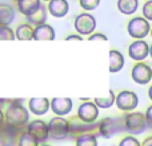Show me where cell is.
I'll use <instances>...</instances> for the list:
<instances>
[{
  "label": "cell",
  "instance_id": "obj_1",
  "mask_svg": "<svg viewBox=\"0 0 152 146\" xmlns=\"http://www.w3.org/2000/svg\"><path fill=\"white\" fill-rule=\"evenodd\" d=\"M4 119H5V125L11 126L13 129L21 130L24 126L28 125L29 121V113L26 107L21 105V101H12L10 102L7 110L4 113Z\"/></svg>",
  "mask_w": 152,
  "mask_h": 146
},
{
  "label": "cell",
  "instance_id": "obj_2",
  "mask_svg": "<svg viewBox=\"0 0 152 146\" xmlns=\"http://www.w3.org/2000/svg\"><path fill=\"white\" fill-rule=\"evenodd\" d=\"M121 118H123L124 131H127L129 136H139V134L144 133L148 129L147 123H145L144 114H142L139 111L126 113Z\"/></svg>",
  "mask_w": 152,
  "mask_h": 146
},
{
  "label": "cell",
  "instance_id": "obj_3",
  "mask_svg": "<svg viewBox=\"0 0 152 146\" xmlns=\"http://www.w3.org/2000/svg\"><path fill=\"white\" fill-rule=\"evenodd\" d=\"M119 131H124L123 128V118L118 117H107L97 122V137L103 138H111Z\"/></svg>",
  "mask_w": 152,
  "mask_h": 146
},
{
  "label": "cell",
  "instance_id": "obj_4",
  "mask_svg": "<svg viewBox=\"0 0 152 146\" xmlns=\"http://www.w3.org/2000/svg\"><path fill=\"white\" fill-rule=\"evenodd\" d=\"M151 31V24L142 16L132 18L127 24V32L131 38L136 40H143L145 36H148Z\"/></svg>",
  "mask_w": 152,
  "mask_h": 146
},
{
  "label": "cell",
  "instance_id": "obj_5",
  "mask_svg": "<svg viewBox=\"0 0 152 146\" xmlns=\"http://www.w3.org/2000/svg\"><path fill=\"white\" fill-rule=\"evenodd\" d=\"M48 126V138L63 141L68 138V121L64 119L63 117H53L47 123Z\"/></svg>",
  "mask_w": 152,
  "mask_h": 146
},
{
  "label": "cell",
  "instance_id": "obj_6",
  "mask_svg": "<svg viewBox=\"0 0 152 146\" xmlns=\"http://www.w3.org/2000/svg\"><path fill=\"white\" fill-rule=\"evenodd\" d=\"M115 103L119 110L124 113H131L139 105V98H137L136 93L129 90H123L115 97Z\"/></svg>",
  "mask_w": 152,
  "mask_h": 146
},
{
  "label": "cell",
  "instance_id": "obj_7",
  "mask_svg": "<svg viewBox=\"0 0 152 146\" xmlns=\"http://www.w3.org/2000/svg\"><path fill=\"white\" fill-rule=\"evenodd\" d=\"M68 137H76L81 136V134H94L97 137V122L95 123H84L77 118H71L68 121Z\"/></svg>",
  "mask_w": 152,
  "mask_h": 146
},
{
  "label": "cell",
  "instance_id": "obj_8",
  "mask_svg": "<svg viewBox=\"0 0 152 146\" xmlns=\"http://www.w3.org/2000/svg\"><path fill=\"white\" fill-rule=\"evenodd\" d=\"M74 27L80 36L81 35H91L96 28V19L94 15L88 12L79 13L75 18Z\"/></svg>",
  "mask_w": 152,
  "mask_h": 146
},
{
  "label": "cell",
  "instance_id": "obj_9",
  "mask_svg": "<svg viewBox=\"0 0 152 146\" xmlns=\"http://www.w3.org/2000/svg\"><path fill=\"white\" fill-rule=\"evenodd\" d=\"M131 78L137 85H148L152 79V69L144 62H137L131 70Z\"/></svg>",
  "mask_w": 152,
  "mask_h": 146
},
{
  "label": "cell",
  "instance_id": "obj_10",
  "mask_svg": "<svg viewBox=\"0 0 152 146\" xmlns=\"http://www.w3.org/2000/svg\"><path fill=\"white\" fill-rule=\"evenodd\" d=\"M77 119H80L84 123H95L99 118V109L95 106L94 102L84 101L77 107Z\"/></svg>",
  "mask_w": 152,
  "mask_h": 146
},
{
  "label": "cell",
  "instance_id": "obj_11",
  "mask_svg": "<svg viewBox=\"0 0 152 146\" xmlns=\"http://www.w3.org/2000/svg\"><path fill=\"white\" fill-rule=\"evenodd\" d=\"M26 131L28 134H31L39 144L45 142L48 139V126L42 119H35V121L28 122Z\"/></svg>",
  "mask_w": 152,
  "mask_h": 146
},
{
  "label": "cell",
  "instance_id": "obj_12",
  "mask_svg": "<svg viewBox=\"0 0 152 146\" xmlns=\"http://www.w3.org/2000/svg\"><path fill=\"white\" fill-rule=\"evenodd\" d=\"M128 55L135 62H143L150 55V44L144 40H135L128 47Z\"/></svg>",
  "mask_w": 152,
  "mask_h": 146
},
{
  "label": "cell",
  "instance_id": "obj_13",
  "mask_svg": "<svg viewBox=\"0 0 152 146\" xmlns=\"http://www.w3.org/2000/svg\"><path fill=\"white\" fill-rule=\"evenodd\" d=\"M74 106V102L69 98H53L50 102V109L53 111L56 117H64L69 114Z\"/></svg>",
  "mask_w": 152,
  "mask_h": 146
},
{
  "label": "cell",
  "instance_id": "obj_14",
  "mask_svg": "<svg viewBox=\"0 0 152 146\" xmlns=\"http://www.w3.org/2000/svg\"><path fill=\"white\" fill-rule=\"evenodd\" d=\"M21 130L13 129L8 125H4L0 129V146H15L16 139Z\"/></svg>",
  "mask_w": 152,
  "mask_h": 146
},
{
  "label": "cell",
  "instance_id": "obj_15",
  "mask_svg": "<svg viewBox=\"0 0 152 146\" xmlns=\"http://www.w3.org/2000/svg\"><path fill=\"white\" fill-rule=\"evenodd\" d=\"M69 4L67 0H51L47 4L48 13L53 16V18H64L68 13Z\"/></svg>",
  "mask_w": 152,
  "mask_h": 146
},
{
  "label": "cell",
  "instance_id": "obj_16",
  "mask_svg": "<svg viewBox=\"0 0 152 146\" xmlns=\"http://www.w3.org/2000/svg\"><path fill=\"white\" fill-rule=\"evenodd\" d=\"M108 59H110L108 70H110L111 74L119 72L124 67V56H123V54H121L120 51L111 50L110 52H108Z\"/></svg>",
  "mask_w": 152,
  "mask_h": 146
},
{
  "label": "cell",
  "instance_id": "obj_17",
  "mask_svg": "<svg viewBox=\"0 0 152 146\" xmlns=\"http://www.w3.org/2000/svg\"><path fill=\"white\" fill-rule=\"evenodd\" d=\"M28 107L35 115H44L50 110V101L47 98H31Z\"/></svg>",
  "mask_w": 152,
  "mask_h": 146
},
{
  "label": "cell",
  "instance_id": "obj_18",
  "mask_svg": "<svg viewBox=\"0 0 152 146\" xmlns=\"http://www.w3.org/2000/svg\"><path fill=\"white\" fill-rule=\"evenodd\" d=\"M35 40H53L55 39V29L50 24H42L34 28V36Z\"/></svg>",
  "mask_w": 152,
  "mask_h": 146
},
{
  "label": "cell",
  "instance_id": "obj_19",
  "mask_svg": "<svg viewBox=\"0 0 152 146\" xmlns=\"http://www.w3.org/2000/svg\"><path fill=\"white\" fill-rule=\"evenodd\" d=\"M47 16H48V11H47V7L44 4H42L39 7V10L35 11L32 15L27 16V23L29 26H34V27H37V26H42V24H45L47 21Z\"/></svg>",
  "mask_w": 152,
  "mask_h": 146
},
{
  "label": "cell",
  "instance_id": "obj_20",
  "mask_svg": "<svg viewBox=\"0 0 152 146\" xmlns=\"http://www.w3.org/2000/svg\"><path fill=\"white\" fill-rule=\"evenodd\" d=\"M18 5V10L20 13H23L24 16H29L35 12V11L39 10V7L42 5V1L40 0H19L16 3Z\"/></svg>",
  "mask_w": 152,
  "mask_h": 146
},
{
  "label": "cell",
  "instance_id": "obj_21",
  "mask_svg": "<svg viewBox=\"0 0 152 146\" xmlns=\"http://www.w3.org/2000/svg\"><path fill=\"white\" fill-rule=\"evenodd\" d=\"M15 20V10L10 4H0V26H7Z\"/></svg>",
  "mask_w": 152,
  "mask_h": 146
},
{
  "label": "cell",
  "instance_id": "obj_22",
  "mask_svg": "<svg viewBox=\"0 0 152 146\" xmlns=\"http://www.w3.org/2000/svg\"><path fill=\"white\" fill-rule=\"evenodd\" d=\"M139 7V0H118V10L123 15H132Z\"/></svg>",
  "mask_w": 152,
  "mask_h": 146
},
{
  "label": "cell",
  "instance_id": "obj_23",
  "mask_svg": "<svg viewBox=\"0 0 152 146\" xmlns=\"http://www.w3.org/2000/svg\"><path fill=\"white\" fill-rule=\"evenodd\" d=\"M15 38L19 40H31L34 36V27L29 24H20L15 29Z\"/></svg>",
  "mask_w": 152,
  "mask_h": 146
},
{
  "label": "cell",
  "instance_id": "obj_24",
  "mask_svg": "<svg viewBox=\"0 0 152 146\" xmlns=\"http://www.w3.org/2000/svg\"><path fill=\"white\" fill-rule=\"evenodd\" d=\"M94 103L97 109H110L113 103H115V94L112 90L108 91V95L104 98H95Z\"/></svg>",
  "mask_w": 152,
  "mask_h": 146
},
{
  "label": "cell",
  "instance_id": "obj_25",
  "mask_svg": "<svg viewBox=\"0 0 152 146\" xmlns=\"http://www.w3.org/2000/svg\"><path fill=\"white\" fill-rule=\"evenodd\" d=\"M75 146H97V137L94 134H81L76 137Z\"/></svg>",
  "mask_w": 152,
  "mask_h": 146
},
{
  "label": "cell",
  "instance_id": "obj_26",
  "mask_svg": "<svg viewBox=\"0 0 152 146\" xmlns=\"http://www.w3.org/2000/svg\"><path fill=\"white\" fill-rule=\"evenodd\" d=\"M40 144L27 131H21L16 139V146H39Z\"/></svg>",
  "mask_w": 152,
  "mask_h": 146
},
{
  "label": "cell",
  "instance_id": "obj_27",
  "mask_svg": "<svg viewBox=\"0 0 152 146\" xmlns=\"http://www.w3.org/2000/svg\"><path fill=\"white\" fill-rule=\"evenodd\" d=\"M79 4L84 11H94L99 7L100 0H79Z\"/></svg>",
  "mask_w": 152,
  "mask_h": 146
},
{
  "label": "cell",
  "instance_id": "obj_28",
  "mask_svg": "<svg viewBox=\"0 0 152 146\" xmlns=\"http://www.w3.org/2000/svg\"><path fill=\"white\" fill-rule=\"evenodd\" d=\"M15 34L7 26H0V40H13Z\"/></svg>",
  "mask_w": 152,
  "mask_h": 146
},
{
  "label": "cell",
  "instance_id": "obj_29",
  "mask_svg": "<svg viewBox=\"0 0 152 146\" xmlns=\"http://www.w3.org/2000/svg\"><path fill=\"white\" fill-rule=\"evenodd\" d=\"M119 146H140V142L134 136H126L119 142Z\"/></svg>",
  "mask_w": 152,
  "mask_h": 146
},
{
  "label": "cell",
  "instance_id": "obj_30",
  "mask_svg": "<svg viewBox=\"0 0 152 146\" xmlns=\"http://www.w3.org/2000/svg\"><path fill=\"white\" fill-rule=\"evenodd\" d=\"M142 18H144L147 21L152 20V0L144 3V5H143V16Z\"/></svg>",
  "mask_w": 152,
  "mask_h": 146
},
{
  "label": "cell",
  "instance_id": "obj_31",
  "mask_svg": "<svg viewBox=\"0 0 152 146\" xmlns=\"http://www.w3.org/2000/svg\"><path fill=\"white\" fill-rule=\"evenodd\" d=\"M144 118H145V123H147V128L148 129H152V106H150L147 109V113L144 114Z\"/></svg>",
  "mask_w": 152,
  "mask_h": 146
},
{
  "label": "cell",
  "instance_id": "obj_32",
  "mask_svg": "<svg viewBox=\"0 0 152 146\" xmlns=\"http://www.w3.org/2000/svg\"><path fill=\"white\" fill-rule=\"evenodd\" d=\"M88 40H102V42H107V36H105L104 34H102V32H97V34H94L91 35V36L88 38Z\"/></svg>",
  "mask_w": 152,
  "mask_h": 146
},
{
  "label": "cell",
  "instance_id": "obj_33",
  "mask_svg": "<svg viewBox=\"0 0 152 146\" xmlns=\"http://www.w3.org/2000/svg\"><path fill=\"white\" fill-rule=\"evenodd\" d=\"M83 39V36H80V35H69V36L66 38V40H81Z\"/></svg>",
  "mask_w": 152,
  "mask_h": 146
},
{
  "label": "cell",
  "instance_id": "obj_34",
  "mask_svg": "<svg viewBox=\"0 0 152 146\" xmlns=\"http://www.w3.org/2000/svg\"><path fill=\"white\" fill-rule=\"evenodd\" d=\"M5 125V119H4V113H3V110L0 109V129L3 128V126Z\"/></svg>",
  "mask_w": 152,
  "mask_h": 146
},
{
  "label": "cell",
  "instance_id": "obj_35",
  "mask_svg": "<svg viewBox=\"0 0 152 146\" xmlns=\"http://www.w3.org/2000/svg\"><path fill=\"white\" fill-rule=\"evenodd\" d=\"M140 146H152V137H148V138L144 139V142H143V145Z\"/></svg>",
  "mask_w": 152,
  "mask_h": 146
},
{
  "label": "cell",
  "instance_id": "obj_36",
  "mask_svg": "<svg viewBox=\"0 0 152 146\" xmlns=\"http://www.w3.org/2000/svg\"><path fill=\"white\" fill-rule=\"evenodd\" d=\"M39 146H51V145H48V144H40Z\"/></svg>",
  "mask_w": 152,
  "mask_h": 146
},
{
  "label": "cell",
  "instance_id": "obj_37",
  "mask_svg": "<svg viewBox=\"0 0 152 146\" xmlns=\"http://www.w3.org/2000/svg\"><path fill=\"white\" fill-rule=\"evenodd\" d=\"M40 1H42V0H40ZM43 1H51V0H43Z\"/></svg>",
  "mask_w": 152,
  "mask_h": 146
},
{
  "label": "cell",
  "instance_id": "obj_38",
  "mask_svg": "<svg viewBox=\"0 0 152 146\" xmlns=\"http://www.w3.org/2000/svg\"><path fill=\"white\" fill-rule=\"evenodd\" d=\"M13 1H15V3H18V1H19V0H13Z\"/></svg>",
  "mask_w": 152,
  "mask_h": 146
},
{
  "label": "cell",
  "instance_id": "obj_39",
  "mask_svg": "<svg viewBox=\"0 0 152 146\" xmlns=\"http://www.w3.org/2000/svg\"><path fill=\"white\" fill-rule=\"evenodd\" d=\"M144 1H150V0H144Z\"/></svg>",
  "mask_w": 152,
  "mask_h": 146
}]
</instances>
